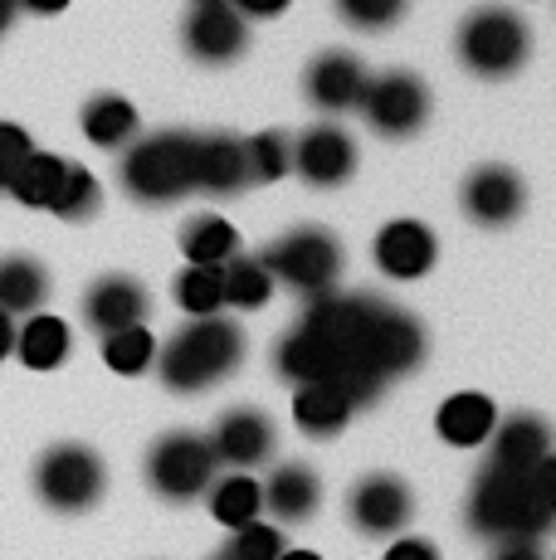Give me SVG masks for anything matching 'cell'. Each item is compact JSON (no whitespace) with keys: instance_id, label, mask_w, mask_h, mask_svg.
<instances>
[{"instance_id":"1","label":"cell","mask_w":556,"mask_h":560,"mask_svg":"<svg viewBox=\"0 0 556 560\" xmlns=\"http://www.w3.org/2000/svg\"><path fill=\"white\" fill-rule=\"evenodd\" d=\"M468 532L484 536V541H542L552 532L556 516V458H542L537 468H494L484 472L468 488Z\"/></svg>"},{"instance_id":"2","label":"cell","mask_w":556,"mask_h":560,"mask_svg":"<svg viewBox=\"0 0 556 560\" xmlns=\"http://www.w3.org/2000/svg\"><path fill=\"white\" fill-rule=\"evenodd\" d=\"M244 361V331L230 317H190L181 331H171L166 347H157V375L166 390L200 395L230 381Z\"/></svg>"},{"instance_id":"3","label":"cell","mask_w":556,"mask_h":560,"mask_svg":"<svg viewBox=\"0 0 556 560\" xmlns=\"http://www.w3.org/2000/svg\"><path fill=\"white\" fill-rule=\"evenodd\" d=\"M190 156H196V132H152L142 142L127 147L123 176L127 196L142 205H171L181 196L196 190V176H190Z\"/></svg>"},{"instance_id":"4","label":"cell","mask_w":556,"mask_h":560,"mask_svg":"<svg viewBox=\"0 0 556 560\" xmlns=\"http://www.w3.org/2000/svg\"><path fill=\"white\" fill-rule=\"evenodd\" d=\"M259 264L269 268L274 283H288L293 293L317 298V293H333L337 278H341V240L333 230H317V224H298V230L278 234L269 249L259 254Z\"/></svg>"},{"instance_id":"5","label":"cell","mask_w":556,"mask_h":560,"mask_svg":"<svg viewBox=\"0 0 556 560\" xmlns=\"http://www.w3.org/2000/svg\"><path fill=\"white\" fill-rule=\"evenodd\" d=\"M459 59L478 79H508L528 63L532 54V30L518 10L508 5H478L474 15L459 25Z\"/></svg>"},{"instance_id":"6","label":"cell","mask_w":556,"mask_h":560,"mask_svg":"<svg viewBox=\"0 0 556 560\" xmlns=\"http://www.w3.org/2000/svg\"><path fill=\"white\" fill-rule=\"evenodd\" d=\"M35 492L49 512L83 516L103 502L108 492V463L89 444H55L35 463Z\"/></svg>"},{"instance_id":"7","label":"cell","mask_w":556,"mask_h":560,"mask_svg":"<svg viewBox=\"0 0 556 560\" xmlns=\"http://www.w3.org/2000/svg\"><path fill=\"white\" fill-rule=\"evenodd\" d=\"M216 448L196 429H171L147 448V488L162 502H196L216 482Z\"/></svg>"},{"instance_id":"8","label":"cell","mask_w":556,"mask_h":560,"mask_svg":"<svg viewBox=\"0 0 556 560\" xmlns=\"http://www.w3.org/2000/svg\"><path fill=\"white\" fill-rule=\"evenodd\" d=\"M357 107L367 113V122L377 127L381 137L405 142V137H415L425 122H430V89H425L420 73L391 69V73L367 79V93H361Z\"/></svg>"},{"instance_id":"9","label":"cell","mask_w":556,"mask_h":560,"mask_svg":"<svg viewBox=\"0 0 556 560\" xmlns=\"http://www.w3.org/2000/svg\"><path fill=\"white\" fill-rule=\"evenodd\" d=\"M425 351H430V341H425L420 322H415L410 312H401V307H391L377 298V312H371V322H367V337H361L357 357H367L386 381H395V375L420 371Z\"/></svg>"},{"instance_id":"10","label":"cell","mask_w":556,"mask_h":560,"mask_svg":"<svg viewBox=\"0 0 556 560\" xmlns=\"http://www.w3.org/2000/svg\"><path fill=\"white\" fill-rule=\"evenodd\" d=\"M347 516L361 536L386 541V536H401L405 526L415 522V492H410V482L395 478V472H367V478L347 492Z\"/></svg>"},{"instance_id":"11","label":"cell","mask_w":556,"mask_h":560,"mask_svg":"<svg viewBox=\"0 0 556 560\" xmlns=\"http://www.w3.org/2000/svg\"><path fill=\"white\" fill-rule=\"evenodd\" d=\"M181 39H186L190 59L216 63L220 69V63H234L244 49H250V25H244V15L230 5V0H196Z\"/></svg>"},{"instance_id":"12","label":"cell","mask_w":556,"mask_h":560,"mask_svg":"<svg viewBox=\"0 0 556 560\" xmlns=\"http://www.w3.org/2000/svg\"><path fill=\"white\" fill-rule=\"evenodd\" d=\"M371 258H377V268L386 278H395V283H415V278H425L435 268L440 240H435V230L425 220H391L377 230Z\"/></svg>"},{"instance_id":"13","label":"cell","mask_w":556,"mask_h":560,"mask_svg":"<svg viewBox=\"0 0 556 560\" xmlns=\"http://www.w3.org/2000/svg\"><path fill=\"white\" fill-rule=\"evenodd\" d=\"M210 448H216V463H230V468L250 472L259 463L274 458V444H278V429L264 409H224L220 424L210 429Z\"/></svg>"},{"instance_id":"14","label":"cell","mask_w":556,"mask_h":560,"mask_svg":"<svg viewBox=\"0 0 556 560\" xmlns=\"http://www.w3.org/2000/svg\"><path fill=\"white\" fill-rule=\"evenodd\" d=\"M293 171L317 190H333L341 180H351L357 171V142L341 132L337 122H317L308 127L293 142Z\"/></svg>"},{"instance_id":"15","label":"cell","mask_w":556,"mask_h":560,"mask_svg":"<svg viewBox=\"0 0 556 560\" xmlns=\"http://www.w3.org/2000/svg\"><path fill=\"white\" fill-rule=\"evenodd\" d=\"M190 176L196 190L206 196H240L254 186L250 176V142L234 132H206L196 137V156H190Z\"/></svg>"},{"instance_id":"16","label":"cell","mask_w":556,"mask_h":560,"mask_svg":"<svg viewBox=\"0 0 556 560\" xmlns=\"http://www.w3.org/2000/svg\"><path fill=\"white\" fill-rule=\"evenodd\" d=\"M459 200H464V214L474 224L502 230V224H512L522 214V205H528V186H522V176L512 166H478V171H468Z\"/></svg>"},{"instance_id":"17","label":"cell","mask_w":556,"mask_h":560,"mask_svg":"<svg viewBox=\"0 0 556 560\" xmlns=\"http://www.w3.org/2000/svg\"><path fill=\"white\" fill-rule=\"evenodd\" d=\"M147 317H152V298L127 273L99 278V283L89 288V298H83V322H89V331H99V337H113V331H127V327H147Z\"/></svg>"},{"instance_id":"18","label":"cell","mask_w":556,"mask_h":560,"mask_svg":"<svg viewBox=\"0 0 556 560\" xmlns=\"http://www.w3.org/2000/svg\"><path fill=\"white\" fill-rule=\"evenodd\" d=\"M367 79H371V73L361 69L357 54L323 49L313 63H308L303 93H308V103L323 107V113H347V107L361 103V93H367Z\"/></svg>"},{"instance_id":"19","label":"cell","mask_w":556,"mask_h":560,"mask_svg":"<svg viewBox=\"0 0 556 560\" xmlns=\"http://www.w3.org/2000/svg\"><path fill=\"white\" fill-rule=\"evenodd\" d=\"M259 498L264 512L274 516V526H303L323 508V478L308 463H278L269 482L259 488Z\"/></svg>"},{"instance_id":"20","label":"cell","mask_w":556,"mask_h":560,"mask_svg":"<svg viewBox=\"0 0 556 560\" xmlns=\"http://www.w3.org/2000/svg\"><path fill=\"white\" fill-rule=\"evenodd\" d=\"M351 357H357V351H351ZM341 361H347V351L323 347V341H313L308 331H288V337L278 341V351H274V371L283 375L293 390L298 385H333L337 390Z\"/></svg>"},{"instance_id":"21","label":"cell","mask_w":556,"mask_h":560,"mask_svg":"<svg viewBox=\"0 0 556 560\" xmlns=\"http://www.w3.org/2000/svg\"><path fill=\"white\" fill-rule=\"evenodd\" d=\"M488 444H494V454H488L494 468H537L542 458H552V424L542 415H508L502 424H494Z\"/></svg>"},{"instance_id":"22","label":"cell","mask_w":556,"mask_h":560,"mask_svg":"<svg viewBox=\"0 0 556 560\" xmlns=\"http://www.w3.org/2000/svg\"><path fill=\"white\" fill-rule=\"evenodd\" d=\"M494 424H498V405L488 400V395H478V390L449 395V400L440 405V415H435V434H440L444 444H454V448L488 444Z\"/></svg>"},{"instance_id":"23","label":"cell","mask_w":556,"mask_h":560,"mask_svg":"<svg viewBox=\"0 0 556 560\" xmlns=\"http://www.w3.org/2000/svg\"><path fill=\"white\" fill-rule=\"evenodd\" d=\"M351 400L341 390H333V385H298L293 390V424L303 429L308 439H337L341 429L351 424Z\"/></svg>"},{"instance_id":"24","label":"cell","mask_w":556,"mask_h":560,"mask_svg":"<svg viewBox=\"0 0 556 560\" xmlns=\"http://www.w3.org/2000/svg\"><path fill=\"white\" fill-rule=\"evenodd\" d=\"M73 351V331L63 317H49V312H35L25 327L15 331V361L30 365V371H59Z\"/></svg>"},{"instance_id":"25","label":"cell","mask_w":556,"mask_h":560,"mask_svg":"<svg viewBox=\"0 0 556 560\" xmlns=\"http://www.w3.org/2000/svg\"><path fill=\"white\" fill-rule=\"evenodd\" d=\"M49 298V273L30 254L0 258V312L5 317H35Z\"/></svg>"},{"instance_id":"26","label":"cell","mask_w":556,"mask_h":560,"mask_svg":"<svg viewBox=\"0 0 556 560\" xmlns=\"http://www.w3.org/2000/svg\"><path fill=\"white\" fill-rule=\"evenodd\" d=\"M240 254V234H234L230 220H220V214H190L186 224H181V258L196 268H220L230 264V258Z\"/></svg>"},{"instance_id":"27","label":"cell","mask_w":556,"mask_h":560,"mask_svg":"<svg viewBox=\"0 0 556 560\" xmlns=\"http://www.w3.org/2000/svg\"><path fill=\"white\" fill-rule=\"evenodd\" d=\"M274 278L259 264V254H234L230 264H220V298L234 312H259L274 298Z\"/></svg>"},{"instance_id":"28","label":"cell","mask_w":556,"mask_h":560,"mask_svg":"<svg viewBox=\"0 0 556 560\" xmlns=\"http://www.w3.org/2000/svg\"><path fill=\"white\" fill-rule=\"evenodd\" d=\"M83 137L93 147H127L137 137V107L123 98V93H99V98L83 103Z\"/></svg>"},{"instance_id":"29","label":"cell","mask_w":556,"mask_h":560,"mask_svg":"<svg viewBox=\"0 0 556 560\" xmlns=\"http://www.w3.org/2000/svg\"><path fill=\"white\" fill-rule=\"evenodd\" d=\"M63 176H69V161L55 156V152H30L20 161L15 180H10V196L20 205H30V210H49L63 186Z\"/></svg>"},{"instance_id":"30","label":"cell","mask_w":556,"mask_h":560,"mask_svg":"<svg viewBox=\"0 0 556 560\" xmlns=\"http://www.w3.org/2000/svg\"><path fill=\"white\" fill-rule=\"evenodd\" d=\"M210 516H216L220 526H250V522H259V512H264V498H259V482L250 478V472H230V478H216L210 482Z\"/></svg>"},{"instance_id":"31","label":"cell","mask_w":556,"mask_h":560,"mask_svg":"<svg viewBox=\"0 0 556 560\" xmlns=\"http://www.w3.org/2000/svg\"><path fill=\"white\" fill-rule=\"evenodd\" d=\"M171 298H176V307L186 312V317H216V312L224 307V298H220V268L186 264L176 278H171Z\"/></svg>"},{"instance_id":"32","label":"cell","mask_w":556,"mask_h":560,"mask_svg":"<svg viewBox=\"0 0 556 560\" xmlns=\"http://www.w3.org/2000/svg\"><path fill=\"white\" fill-rule=\"evenodd\" d=\"M103 365L117 375H142L157 365V337L147 327H127L103 337Z\"/></svg>"},{"instance_id":"33","label":"cell","mask_w":556,"mask_h":560,"mask_svg":"<svg viewBox=\"0 0 556 560\" xmlns=\"http://www.w3.org/2000/svg\"><path fill=\"white\" fill-rule=\"evenodd\" d=\"M49 210L59 214V220H69V224H83V220H93V214L103 210V186H99V176H93L89 166H73L69 161V176H63V186H59V196Z\"/></svg>"},{"instance_id":"34","label":"cell","mask_w":556,"mask_h":560,"mask_svg":"<svg viewBox=\"0 0 556 560\" xmlns=\"http://www.w3.org/2000/svg\"><path fill=\"white\" fill-rule=\"evenodd\" d=\"M288 546H283V532L274 522H250V526H234L230 541L220 546L216 556L224 560H278Z\"/></svg>"},{"instance_id":"35","label":"cell","mask_w":556,"mask_h":560,"mask_svg":"<svg viewBox=\"0 0 556 560\" xmlns=\"http://www.w3.org/2000/svg\"><path fill=\"white\" fill-rule=\"evenodd\" d=\"M250 142V176L254 186H269V180H283L293 171V142L283 132H259V137H244Z\"/></svg>"},{"instance_id":"36","label":"cell","mask_w":556,"mask_h":560,"mask_svg":"<svg viewBox=\"0 0 556 560\" xmlns=\"http://www.w3.org/2000/svg\"><path fill=\"white\" fill-rule=\"evenodd\" d=\"M405 5H410V0H337L341 20L357 30H386L405 15Z\"/></svg>"},{"instance_id":"37","label":"cell","mask_w":556,"mask_h":560,"mask_svg":"<svg viewBox=\"0 0 556 560\" xmlns=\"http://www.w3.org/2000/svg\"><path fill=\"white\" fill-rule=\"evenodd\" d=\"M35 147H30V132L20 122H0V190H10L20 161H25Z\"/></svg>"},{"instance_id":"38","label":"cell","mask_w":556,"mask_h":560,"mask_svg":"<svg viewBox=\"0 0 556 560\" xmlns=\"http://www.w3.org/2000/svg\"><path fill=\"white\" fill-rule=\"evenodd\" d=\"M386 560H440V551H435V541H425V536H395L386 546Z\"/></svg>"},{"instance_id":"39","label":"cell","mask_w":556,"mask_h":560,"mask_svg":"<svg viewBox=\"0 0 556 560\" xmlns=\"http://www.w3.org/2000/svg\"><path fill=\"white\" fill-rule=\"evenodd\" d=\"M234 10H240L244 20H274V15H283L293 0H230Z\"/></svg>"},{"instance_id":"40","label":"cell","mask_w":556,"mask_h":560,"mask_svg":"<svg viewBox=\"0 0 556 560\" xmlns=\"http://www.w3.org/2000/svg\"><path fill=\"white\" fill-rule=\"evenodd\" d=\"M488 560H547V551H542V541H498Z\"/></svg>"},{"instance_id":"41","label":"cell","mask_w":556,"mask_h":560,"mask_svg":"<svg viewBox=\"0 0 556 560\" xmlns=\"http://www.w3.org/2000/svg\"><path fill=\"white\" fill-rule=\"evenodd\" d=\"M15 317H5V312H0V361H10L15 357Z\"/></svg>"},{"instance_id":"42","label":"cell","mask_w":556,"mask_h":560,"mask_svg":"<svg viewBox=\"0 0 556 560\" xmlns=\"http://www.w3.org/2000/svg\"><path fill=\"white\" fill-rule=\"evenodd\" d=\"M20 10H30V15H59V10H69L73 0H15Z\"/></svg>"},{"instance_id":"43","label":"cell","mask_w":556,"mask_h":560,"mask_svg":"<svg viewBox=\"0 0 556 560\" xmlns=\"http://www.w3.org/2000/svg\"><path fill=\"white\" fill-rule=\"evenodd\" d=\"M15 10H20L15 0H0V35H5V30L15 25Z\"/></svg>"},{"instance_id":"44","label":"cell","mask_w":556,"mask_h":560,"mask_svg":"<svg viewBox=\"0 0 556 560\" xmlns=\"http://www.w3.org/2000/svg\"><path fill=\"white\" fill-rule=\"evenodd\" d=\"M278 560H323V556H317V551H283Z\"/></svg>"},{"instance_id":"45","label":"cell","mask_w":556,"mask_h":560,"mask_svg":"<svg viewBox=\"0 0 556 560\" xmlns=\"http://www.w3.org/2000/svg\"><path fill=\"white\" fill-rule=\"evenodd\" d=\"M210 560H224V556H210Z\"/></svg>"}]
</instances>
